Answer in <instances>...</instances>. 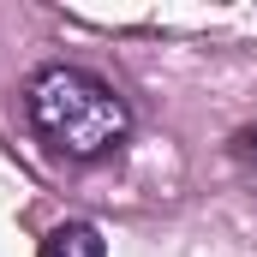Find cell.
Returning a JSON list of instances; mask_svg holds the SVG:
<instances>
[{
	"instance_id": "6da1fadb",
	"label": "cell",
	"mask_w": 257,
	"mask_h": 257,
	"mask_svg": "<svg viewBox=\"0 0 257 257\" xmlns=\"http://www.w3.org/2000/svg\"><path fill=\"white\" fill-rule=\"evenodd\" d=\"M24 114H30L36 138L54 156H66V162H102V156H114L126 144V132H132L126 96L102 72L66 66V60L42 66L24 84Z\"/></svg>"
},
{
	"instance_id": "7a4b0ae2",
	"label": "cell",
	"mask_w": 257,
	"mask_h": 257,
	"mask_svg": "<svg viewBox=\"0 0 257 257\" xmlns=\"http://www.w3.org/2000/svg\"><path fill=\"white\" fill-rule=\"evenodd\" d=\"M36 257H108V239H102V227H90V221H60V227L42 239Z\"/></svg>"
},
{
	"instance_id": "3957f363",
	"label": "cell",
	"mask_w": 257,
	"mask_h": 257,
	"mask_svg": "<svg viewBox=\"0 0 257 257\" xmlns=\"http://www.w3.org/2000/svg\"><path fill=\"white\" fill-rule=\"evenodd\" d=\"M233 162H239V174L257 186V126H245V132H233Z\"/></svg>"
}]
</instances>
